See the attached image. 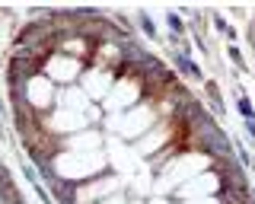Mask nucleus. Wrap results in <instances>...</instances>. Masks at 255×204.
<instances>
[{
    "mask_svg": "<svg viewBox=\"0 0 255 204\" xmlns=\"http://www.w3.org/2000/svg\"><path fill=\"white\" fill-rule=\"evenodd\" d=\"M16 128H19V137H22V144H26V150L35 153V156H51L61 147V140L38 124L35 108L22 99L16 102Z\"/></svg>",
    "mask_w": 255,
    "mask_h": 204,
    "instance_id": "f257e3e1",
    "label": "nucleus"
},
{
    "mask_svg": "<svg viewBox=\"0 0 255 204\" xmlns=\"http://www.w3.org/2000/svg\"><path fill=\"white\" fill-rule=\"evenodd\" d=\"M220 204H252V195L233 192V188H223V195H220Z\"/></svg>",
    "mask_w": 255,
    "mask_h": 204,
    "instance_id": "f03ea898",
    "label": "nucleus"
},
{
    "mask_svg": "<svg viewBox=\"0 0 255 204\" xmlns=\"http://www.w3.org/2000/svg\"><path fill=\"white\" fill-rule=\"evenodd\" d=\"M239 108H243V115H246V118L252 115V108H249V99H239Z\"/></svg>",
    "mask_w": 255,
    "mask_h": 204,
    "instance_id": "7ed1b4c3",
    "label": "nucleus"
}]
</instances>
